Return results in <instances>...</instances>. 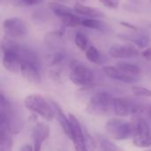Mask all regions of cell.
I'll return each instance as SVG.
<instances>
[{"mask_svg":"<svg viewBox=\"0 0 151 151\" xmlns=\"http://www.w3.org/2000/svg\"><path fill=\"white\" fill-rule=\"evenodd\" d=\"M89 115L102 117L114 112V98L106 92H99L90 97L86 106Z\"/></svg>","mask_w":151,"mask_h":151,"instance_id":"6da1fadb","label":"cell"},{"mask_svg":"<svg viewBox=\"0 0 151 151\" xmlns=\"http://www.w3.org/2000/svg\"><path fill=\"white\" fill-rule=\"evenodd\" d=\"M134 128L135 125L133 123L117 118L109 119L104 126L107 136L116 141H124L133 137Z\"/></svg>","mask_w":151,"mask_h":151,"instance_id":"7a4b0ae2","label":"cell"},{"mask_svg":"<svg viewBox=\"0 0 151 151\" xmlns=\"http://www.w3.org/2000/svg\"><path fill=\"white\" fill-rule=\"evenodd\" d=\"M24 106L27 110L34 112L47 121H51L56 116L53 106L40 95H29L24 99Z\"/></svg>","mask_w":151,"mask_h":151,"instance_id":"3957f363","label":"cell"},{"mask_svg":"<svg viewBox=\"0 0 151 151\" xmlns=\"http://www.w3.org/2000/svg\"><path fill=\"white\" fill-rule=\"evenodd\" d=\"M69 79L77 87H87L94 82L95 74L88 67L76 65L70 71Z\"/></svg>","mask_w":151,"mask_h":151,"instance_id":"277c9868","label":"cell"},{"mask_svg":"<svg viewBox=\"0 0 151 151\" xmlns=\"http://www.w3.org/2000/svg\"><path fill=\"white\" fill-rule=\"evenodd\" d=\"M133 142L138 148H150L151 146V129L145 119L136 120Z\"/></svg>","mask_w":151,"mask_h":151,"instance_id":"5b68a950","label":"cell"},{"mask_svg":"<svg viewBox=\"0 0 151 151\" xmlns=\"http://www.w3.org/2000/svg\"><path fill=\"white\" fill-rule=\"evenodd\" d=\"M3 28L5 35L13 39L23 38L27 34V27L26 22L18 17H12L4 19L3 22Z\"/></svg>","mask_w":151,"mask_h":151,"instance_id":"8992f818","label":"cell"},{"mask_svg":"<svg viewBox=\"0 0 151 151\" xmlns=\"http://www.w3.org/2000/svg\"><path fill=\"white\" fill-rule=\"evenodd\" d=\"M70 120V127H71V139L73 142L75 150L78 151L87 150L86 143H85V135L84 130L81 126L79 120L73 114L68 115Z\"/></svg>","mask_w":151,"mask_h":151,"instance_id":"52a82bcc","label":"cell"},{"mask_svg":"<svg viewBox=\"0 0 151 151\" xmlns=\"http://www.w3.org/2000/svg\"><path fill=\"white\" fill-rule=\"evenodd\" d=\"M109 55L117 59L121 58H132L140 55L139 50L134 44H119L114 43L109 49Z\"/></svg>","mask_w":151,"mask_h":151,"instance_id":"ba28073f","label":"cell"},{"mask_svg":"<svg viewBox=\"0 0 151 151\" xmlns=\"http://www.w3.org/2000/svg\"><path fill=\"white\" fill-rule=\"evenodd\" d=\"M19 50L3 51V59H2L3 65L7 71L13 73H17L20 72L22 59L20 58Z\"/></svg>","mask_w":151,"mask_h":151,"instance_id":"9c48e42d","label":"cell"},{"mask_svg":"<svg viewBox=\"0 0 151 151\" xmlns=\"http://www.w3.org/2000/svg\"><path fill=\"white\" fill-rule=\"evenodd\" d=\"M50 135V127L45 123H37L31 134L34 150H40L42 148V143L47 140Z\"/></svg>","mask_w":151,"mask_h":151,"instance_id":"30bf717a","label":"cell"},{"mask_svg":"<svg viewBox=\"0 0 151 151\" xmlns=\"http://www.w3.org/2000/svg\"><path fill=\"white\" fill-rule=\"evenodd\" d=\"M102 71L109 78H111L112 80H116L118 81L124 82V83L131 84V83H134L137 81L135 76L128 74V73H126L125 72L121 71L117 66L105 65V66H103Z\"/></svg>","mask_w":151,"mask_h":151,"instance_id":"8fae6325","label":"cell"},{"mask_svg":"<svg viewBox=\"0 0 151 151\" xmlns=\"http://www.w3.org/2000/svg\"><path fill=\"white\" fill-rule=\"evenodd\" d=\"M138 104L127 98H114V113L118 116H132Z\"/></svg>","mask_w":151,"mask_h":151,"instance_id":"7c38bea8","label":"cell"},{"mask_svg":"<svg viewBox=\"0 0 151 151\" xmlns=\"http://www.w3.org/2000/svg\"><path fill=\"white\" fill-rule=\"evenodd\" d=\"M12 130L9 123L0 119V150L10 151L12 148Z\"/></svg>","mask_w":151,"mask_h":151,"instance_id":"4fadbf2b","label":"cell"},{"mask_svg":"<svg viewBox=\"0 0 151 151\" xmlns=\"http://www.w3.org/2000/svg\"><path fill=\"white\" fill-rule=\"evenodd\" d=\"M19 73H21L24 80L28 83L32 85H39L41 83L39 69L33 65L27 62H22Z\"/></svg>","mask_w":151,"mask_h":151,"instance_id":"5bb4252c","label":"cell"},{"mask_svg":"<svg viewBox=\"0 0 151 151\" xmlns=\"http://www.w3.org/2000/svg\"><path fill=\"white\" fill-rule=\"evenodd\" d=\"M51 104L55 110V113H56V117L62 127V130L63 132L65 133V134L69 138L71 139V127H70V120H69V118L66 117L64 113V111H62L61 107L58 105V103L52 101L51 102Z\"/></svg>","mask_w":151,"mask_h":151,"instance_id":"9a60e30c","label":"cell"},{"mask_svg":"<svg viewBox=\"0 0 151 151\" xmlns=\"http://www.w3.org/2000/svg\"><path fill=\"white\" fill-rule=\"evenodd\" d=\"M75 13H78L80 15L85 16L87 18H100L104 17V13L97 8L92 7V6H88L81 4L80 3H77L73 6Z\"/></svg>","mask_w":151,"mask_h":151,"instance_id":"2e32d148","label":"cell"},{"mask_svg":"<svg viewBox=\"0 0 151 151\" xmlns=\"http://www.w3.org/2000/svg\"><path fill=\"white\" fill-rule=\"evenodd\" d=\"M19 53L20 55L22 62L29 63V64L35 65V67H37L38 69H40V65H41L40 58H39V57H38V55H37V53L35 51L32 50L31 49L20 46Z\"/></svg>","mask_w":151,"mask_h":151,"instance_id":"e0dca14e","label":"cell"},{"mask_svg":"<svg viewBox=\"0 0 151 151\" xmlns=\"http://www.w3.org/2000/svg\"><path fill=\"white\" fill-rule=\"evenodd\" d=\"M75 12H70L58 16L61 23L65 27H75L82 24V19L78 15L74 14Z\"/></svg>","mask_w":151,"mask_h":151,"instance_id":"ac0fdd59","label":"cell"},{"mask_svg":"<svg viewBox=\"0 0 151 151\" xmlns=\"http://www.w3.org/2000/svg\"><path fill=\"white\" fill-rule=\"evenodd\" d=\"M121 37H124V39H127L128 41H130L133 44H135L138 48H147L150 43V39L148 35H126L123 36L121 35Z\"/></svg>","mask_w":151,"mask_h":151,"instance_id":"d6986e66","label":"cell"},{"mask_svg":"<svg viewBox=\"0 0 151 151\" xmlns=\"http://www.w3.org/2000/svg\"><path fill=\"white\" fill-rule=\"evenodd\" d=\"M85 55L87 59L96 65H102L103 64V57L100 51L95 46H89L88 50L85 51Z\"/></svg>","mask_w":151,"mask_h":151,"instance_id":"ffe728a7","label":"cell"},{"mask_svg":"<svg viewBox=\"0 0 151 151\" xmlns=\"http://www.w3.org/2000/svg\"><path fill=\"white\" fill-rule=\"evenodd\" d=\"M116 66L118 68H119L121 71L125 72L126 73H128V74H131L134 76H137L142 73V70L138 65H134L132 63L125 62V61H120V62L117 63Z\"/></svg>","mask_w":151,"mask_h":151,"instance_id":"44dd1931","label":"cell"},{"mask_svg":"<svg viewBox=\"0 0 151 151\" xmlns=\"http://www.w3.org/2000/svg\"><path fill=\"white\" fill-rule=\"evenodd\" d=\"M96 138L98 142V146L101 150H119V148L116 146L112 142L102 134H96Z\"/></svg>","mask_w":151,"mask_h":151,"instance_id":"7402d4cb","label":"cell"},{"mask_svg":"<svg viewBox=\"0 0 151 151\" xmlns=\"http://www.w3.org/2000/svg\"><path fill=\"white\" fill-rule=\"evenodd\" d=\"M48 6L58 17L64 13H66V12H74V9H72L71 7H68L65 4H64V3H60V2L55 1V2L49 3Z\"/></svg>","mask_w":151,"mask_h":151,"instance_id":"603a6c76","label":"cell"},{"mask_svg":"<svg viewBox=\"0 0 151 151\" xmlns=\"http://www.w3.org/2000/svg\"><path fill=\"white\" fill-rule=\"evenodd\" d=\"M81 25L85 27L92 28L96 30H104L105 27L104 22H103L102 20L96 19V18H85L82 19Z\"/></svg>","mask_w":151,"mask_h":151,"instance_id":"cb8c5ba5","label":"cell"},{"mask_svg":"<svg viewBox=\"0 0 151 151\" xmlns=\"http://www.w3.org/2000/svg\"><path fill=\"white\" fill-rule=\"evenodd\" d=\"M75 45L82 51H86L88 48V41L87 35L82 32H77L74 35Z\"/></svg>","mask_w":151,"mask_h":151,"instance_id":"d4e9b609","label":"cell"},{"mask_svg":"<svg viewBox=\"0 0 151 151\" xmlns=\"http://www.w3.org/2000/svg\"><path fill=\"white\" fill-rule=\"evenodd\" d=\"M84 135H85V143L88 150H96L98 146V142L96 137H93L86 129L84 130Z\"/></svg>","mask_w":151,"mask_h":151,"instance_id":"484cf974","label":"cell"},{"mask_svg":"<svg viewBox=\"0 0 151 151\" xmlns=\"http://www.w3.org/2000/svg\"><path fill=\"white\" fill-rule=\"evenodd\" d=\"M132 92L134 96L140 97H151V90L141 86H133Z\"/></svg>","mask_w":151,"mask_h":151,"instance_id":"4316f807","label":"cell"},{"mask_svg":"<svg viewBox=\"0 0 151 151\" xmlns=\"http://www.w3.org/2000/svg\"><path fill=\"white\" fill-rule=\"evenodd\" d=\"M99 2L107 8L110 9H118L119 2L118 0H99Z\"/></svg>","mask_w":151,"mask_h":151,"instance_id":"83f0119b","label":"cell"},{"mask_svg":"<svg viewBox=\"0 0 151 151\" xmlns=\"http://www.w3.org/2000/svg\"><path fill=\"white\" fill-rule=\"evenodd\" d=\"M44 0H20V2L27 6H32V5H37L43 2Z\"/></svg>","mask_w":151,"mask_h":151,"instance_id":"f1b7e54d","label":"cell"},{"mask_svg":"<svg viewBox=\"0 0 151 151\" xmlns=\"http://www.w3.org/2000/svg\"><path fill=\"white\" fill-rule=\"evenodd\" d=\"M64 57H63V54L61 53H57L54 55L53 58H52V62H51V65H58L62 60H63Z\"/></svg>","mask_w":151,"mask_h":151,"instance_id":"f546056e","label":"cell"},{"mask_svg":"<svg viewBox=\"0 0 151 151\" xmlns=\"http://www.w3.org/2000/svg\"><path fill=\"white\" fill-rule=\"evenodd\" d=\"M142 56L145 58V59H147V60H149V61H151V48H147L146 50H144L142 52Z\"/></svg>","mask_w":151,"mask_h":151,"instance_id":"4dcf8cb0","label":"cell"},{"mask_svg":"<svg viewBox=\"0 0 151 151\" xmlns=\"http://www.w3.org/2000/svg\"><path fill=\"white\" fill-rule=\"evenodd\" d=\"M120 25H122V26H124V27H127L129 29H132V30H134V31H138V27H135L134 25H132V24H130L128 22L121 21L120 22Z\"/></svg>","mask_w":151,"mask_h":151,"instance_id":"1f68e13d","label":"cell"},{"mask_svg":"<svg viewBox=\"0 0 151 151\" xmlns=\"http://www.w3.org/2000/svg\"><path fill=\"white\" fill-rule=\"evenodd\" d=\"M20 150H23V151L34 150V147H31L30 145H28V144H27V145H25V146H23V147H21V148H20Z\"/></svg>","mask_w":151,"mask_h":151,"instance_id":"d6a6232c","label":"cell"},{"mask_svg":"<svg viewBox=\"0 0 151 151\" xmlns=\"http://www.w3.org/2000/svg\"><path fill=\"white\" fill-rule=\"evenodd\" d=\"M54 1H56V2H60V3H68L69 2V0H54Z\"/></svg>","mask_w":151,"mask_h":151,"instance_id":"836d02e7","label":"cell"},{"mask_svg":"<svg viewBox=\"0 0 151 151\" xmlns=\"http://www.w3.org/2000/svg\"><path fill=\"white\" fill-rule=\"evenodd\" d=\"M149 116H150V118L151 119V105L150 106V109H149Z\"/></svg>","mask_w":151,"mask_h":151,"instance_id":"e575fe53","label":"cell"},{"mask_svg":"<svg viewBox=\"0 0 151 151\" xmlns=\"http://www.w3.org/2000/svg\"><path fill=\"white\" fill-rule=\"evenodd\" d=\"M80 1H85V0H80Z\"/></svg>","mask_w":151,"mask_h":151,"instance_id":"d590c367","label":"cell"}]
</instances>
